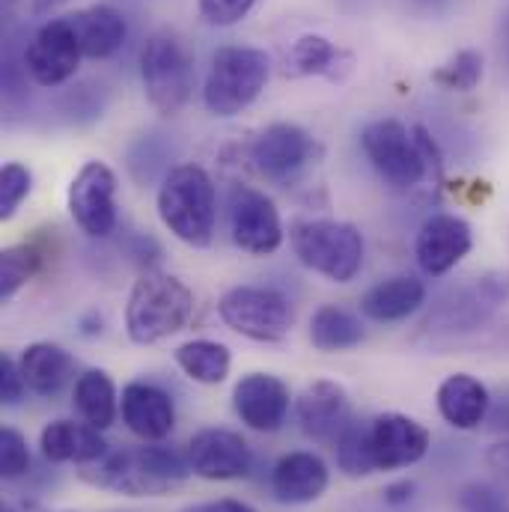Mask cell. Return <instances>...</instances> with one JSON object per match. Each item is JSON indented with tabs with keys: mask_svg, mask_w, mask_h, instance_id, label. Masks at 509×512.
Masks as SVG:
<instances>
[{
	"mask_svg": "<svg viewBox=\"0 0 509 512\" xmlns=\"http://www.w3.org/2000/svg\"><path fill=\"white\" fill-rule=\"evenodd\" d=\"M78 477L126 498H164L191 477V465L185 453L161 441H143V447L108 450L102 459L78 465Z\"/></svg>",
	"mask_w": 509,
	"mask_h": 512,
	"instance_id": "obj_1",
	"label": "cell"
},
{
	"mask_svg": "<svg viewBox=\"0 0 509 512\" xmlns=\"http://www.w3.org/2000/svg\"><path fill=\"white\" fill-rule=\"evenodd\" d=\"M194 319V292L161 268H143L128 292L126 331L131 343L155 346L188 328Z\"/></svg>",
	"mask_w": 509,
	"mask_h": 512,
	"instance_id": "obj_2",
	"label": "cell"
},
{
	"mask_svg": "<svg viewBox=\"0 0 509 512\" xmlns=\"http://www.w3.org/2000/svg\"><path fill=\"white\" fill-rule=\"evenodd\" d=\"M158 215L179 242L191 248H209L218 218L212 176L197 164H179L167 170L158 188Z\"/></svg>",
	"mask_w": 509,
	"mask_h": 512,
	"instance_id": "obj_3",
	"label": "cell"
},
{
	"mask_svg": "<svg viewBox=\"0 0 509 512\" xmlns=\"http://www.w3.org/2000/svg\"><path fill=\"white\" fill-rule=\"evenodd\" d=\"M292 251L298 262L334 283H352L364 268V236L355 224L310 218L295 221L289 230Z\"/></svg>",
	"mask_w": 509,
	"mask_h": 512,
	"instance_id": "obj_4",
	"label": "cell"
},
{
	"mask_svg": "<svg viewBox=\"0 0 509 512\" xmlns=\"http://www.w3.org/2000/svg\"><path fill=\"white\" fill-rule=\"evenodd\" d=\"M268 54L259 48L227 45L212 57V69L203 87V102L215 117H236L251 108L268 84Z\"/></svg>",
	"mask_w": 509,
	"mask_h": 512,
	"instance_id": "obj_5",
	"label": "cell"
},
{
	"mask_svg": "<svg viewBox=\"0 0 509 512\" xmlns=\"http://www.w3.org/2000/svg\"><path fill=\"white\" fill-rule=\"evenodd\" d=\"M140 78L149 105L164 117H176L194 90V63L185 42L170 30L152 33L140 54Z\"/></svg>",
	"mask_w": 509,
	"mask_h": 512,
	"instance_id": "obj_6",
	"label": "cell"
},
{
	"mask_svg": "<svg viewBox=\"0 0 509 512\" xmlns=\"http://www.w3.org/2000/svg\"><path fill=\"white\" fill-rule=\"evenodd\" d=\"M224 325L254 343H280L295 325V310L286 295L268 286H236L218 301Z\"/></svg>",
	"mask_w": 509,
	"mask_h": 512,
	"instance_id": "obj_7",
	"label": "cell"
},
{
	"mask_svg": "<svg viewBox=\"0 0 509 512\" xmlns=\"http://www.w3.org/2000/svg\"><path fill=\"white\" fill-rule=\"evenodd\" d=\"M361 146L373 170L393 191H411L426 179L429 161L414 137V131L402 126L399 120H379L364 128Z\"/></svg>",
	"mask_w": 509,
	"mask_h": 512,
	"instance_id": "obj_8",
	"label": "cell"
},
{
	"mask_svg": "<svg viewBox=\"0 0 509 512\" xmlns=\"http://www.w3.org/2000/svg\"><path fill=\"white\" fill-rule=\"evenodd\" d=\"M322 155V146L313 140L301 126L292 123H274L268 126L251 146L254 170L277 188H289L298 182Z\"/></svg>",
	"mask_w": 509,
	"mask_h": 512,
	"instance_id": "obj_9",
	"label": "cell"
},
{
	"mask_svg": "<svg viewBox=\"0 0 509 512\" xmlns=\"http://www.w3.org/2000/svg\"><path fill=\"white\" fill-rule=\"evenodd\" d=\"M81 42L69 18H51L45 21L24 48V75H30L39 87H60L66 84L78 66H81Z\"/></svg>",
	"mask_w": 509,
	"mask_h": 512,
	"instance_id": "obj_10",
	"label": "cell"
},
{
	"mask_svg": "<svg viewBox=\"0 0 509 512\" xmlns=\"http://www.w3.org/2000/svg\"><path fill=\"white\" fill-rule=\"evenodd\" d=\"M69 215L90 239H108L117 230V176L102 161H87L69 185Z\"/></svg>",
	"mask_w": 509,
	"mask_h": 512,
	"instance_id": "obj_11",
	"label": "cell"
},
{
	"mask_svg": "<svg viewBox=\"0 0 509 512\" xmlns=\"http://www.w3.org/2000/svg\"><path fill=\"white\" fill-rule=\"evenodd\" d=\"M230 233L236 248L251 256H271L283 245V221L277 206L256 188H230Z\"/></svg>",
	"mask_w": 509,
	"mask_h": 512,
	"instance_id": "obj_12",
	"label": "cell"
},
{
	"mask_svg": "<svg viewBox=\"0 0 509 512\" xmlns=\"http://www.w3.org/2000/svg\"><path fill=\"white\" fill-rule=\"evenodd\" d=\"M295 414L301 432L322 447H337V441L355 423L346 387L328 379H319L301 390V396L295 399Z\"/></svg>",
	"mask_w": 509,
	"mask_h": 512,
	"instance_id": "obj_13",
	"label": "cell"
},
{
	"mask_svg": "<svg viewBox=\"0 0 509 512\" xmlns=\"http://www.w3.org/2000/svg\"><path fill=\"white\" fill-rule=\"evenodd\" d=\"M185 459L194 477H203L212 483L242 480L251 474V465H254L248 441L230 429H200L188 441Z\"/></svg>",
	"mask_w": 509,
	"mask_h": 512,
	"instance_id": "obj_14",
	"label": "cell"
},
{
	"mask_svg": "<svg viewBox=\"0 0 509 512\" xmlns=\"http://www.w3.org/2000/svg\"><path fill=\"white\" fill-rule=\"evenodd\" d=\"M367 435H370V450H373L376 471L411 468L432 447L429 429L423 423H417L414 417L399 414V411H387V414L373 417L367 423Z\"/></svg>",
	"mask_w": 509,
	"mask_h": 512,
	"instance_id": "obj_15",
	"label": "cell"
},
{
	"mask_svg": "<svg viewBox=\"0 0 509 512\" xmlns=\"http://www.w3.org/2000/svg\"><path fill=\"white\" fill-rule=\"evenodd\" d=\"M509 301V271H486L468 286L453 289L438 301V310L432 316L435 325H444L450 331H471L480 322L489 319L492 310L504 307Z\"/></svg>",
	"mask_w": 509,
	"mask_h": 512,
	"instance_id": "obj_16",
	"label": "cell"
},
{
	"mask_svg": "<svg viewBox=\"0 0 509 512\" xmlns=\"http://www.w3.org/2000/svg\"><path fill=\"white\" fill-rule=\"evenodd\" d=\"M471 248H474V233H471L468 221H462L456 215L426 218L414 239L417 265L429 277H441V274L453 271L465 256L471 254Z\"/></svg>",
	"mask_w": 509,
	"mask_h": 512,
	"instance_id": "obj_17",
	"label": "cell"
},
{
	"mask_svg": "<svg viewBox=\"0 0 509 512\" xmlns=\"http://www.w3.org/2000/svg\"><path fill=\"white\" fill-rule=\"evenodd\" d=\"M233 408L256 432H277L289 414V387L271 373H248L233 387Z\"/></svg>",
	"mask_w": 509,
	"mask_h": 512,
	"instance_id": "obj_18",
	"label": "cell"
},
{
	"mask_svg": "<svg viewBox=\"0 0 509 512\" xmlns=\"http://www.w3.org/2000/svg\"><path fill=\"white\" fill-rule=\"evenodd\" d=\"M120 414L128 432L140 441H164L176 426L170 393L152 382H128L120 396Z\"/></svg>",
	"mask_w": 509,
	"mask_h": 512,
	"instance_id": "obj_19",
	"label": "cell"
},
{
	"mask_svg": "<svg viewBox=\"0 0 509 512\" xmlns=\"http://www.w3.org/2000/svg\"><path fill=\"white\" fill-rule=\"evenodd\" d=\"M328 465L307 450L286 453L271 468V492L280 504H313L328 492Z\"/></svg>",
	"mask_w": 509,
	"mask_h": 512,
	"instance_id": "obj_20",
	"label": "cell"
},
{
	"mask_svg": "<svg viewBox=\"0 0 509 512\" xmlns=\"http://www.w3.org/2000/svg\"><path fill=\"white\" fill-rule=\"evenodd\" d=\"M39 447H42V456L54 465H63V462L87 465L93 459H102L111 450V444L102 438V429L90 423H75V420H51L39 435Z\"/></svg>",
	"mask_w": 509,
	"mask_h": 512,
	"instance_id": "obj_21",
	"label": "cell"
},
{
	"mask_svg": "<svg viewBox=\"0 0 509 512\" xmlns=\"http://www.w3.org/2000/svg\"><path fill=\"white\" fill-rule=\"evenodd\" d=\"M438 411L441 417L459 429V432H471L477 429L486 414H489V405H492V396H489V387L468 376V373H453L447 376L444 382L438 384Z\"/></svg>",
	"mask_w": 509,
	"mask_h": 512,
	"instance_id": "obj_22",
	"label": "cell"
},
{
	"mask_svg": "<svg viewBox=\"0 0 509 512\" xmlns=\"http://www.w3.org/2000/svg\"><path fill=\"white\" fill-rule=\"evenodd\" d=\"M69 21H72V27L78 33L84 57H90V60L114 57L123 48L128 36L126 18L114 6H105V3L78 9L75 15H69Z\"/></svg>",
	"mask_w": 509,
	"mask_h": 512,
	"instance_id": "obj_23",
	"label": "cell"
},
{
	"mask_svg": "<svg viewBox=\"0 0 509 512\" xmlns=\"http://www.w3.org/2000/svg\"><path fill=\"white\" fill-rule=\"evenodd\" d=\"M426 304V286L423 280L411 274H396L376 283L361 298V313L373 322H402L414 316Z\"/></svg>",
	"mask_w": 509,
	"mask_h": 512,
	"instance_id": "obj_24",
	"label": "cell"
},
{
	"mask_svg": "<svg viewBox=\"0 0 509 512\" xmlns=\"http://www.w3.org/2000/svg\"><path fill=\"white\" fill-rule=\"evenodd\" d=\"M21 376L36 396H57L75 379V358L57 343H33L18 358Z\"/></svg>",
	"mask_w": 509,
	"mask_h": 512,
	"instance_id": "obj_25",
	"label": "cell"
},
{
	"mask_svg": "<svg viewBox=\"0 0 509 512\" xmlns=\"http://www.w3.org/2000/svg\"><path fill=\"white\" fill-rule=\"evenodd\" d=\"M364 325L355 313L337 307V304H322L313 319H310V343L319 352H349L364 343Z\"/></svg>",
	"mask_w": 509,
	"mask_h": 512,
	"instance_id": "obj_26",
	"label": "cell"
},
{
	"mask_svg": "<svg viewBox=\"0 0 509 512\" xmlns=\"http://www.w3.org/2000/svg\"><path fill=\"white\" fill-rule=\"evenodd\" d=\"M75 408H78L84 423L105 432L120 414V396H117L114 379L105 370H87L84 376H78V382H75Z\"/></svg>",
	"mask_w": 509,
	"mask_h": 512,
	"instance_id": "obj_27",
	"label": "cell"
},
{
	"mask_svg": "<svg viewBox=\"0 0 509 512\" xmlns=\"http://www.w3.org/2000/svg\"><path fill=\"white\" fill-rule=\"evenodd\" d=\"M179 370L197 384H221L230 376L233 355L218 340H188L176 349Z\"/></svg>",
	"mask_w": 509,
	"mask_h": 512,
	"instance_id": "obj_28",
	"label": "cell"
},
{
	"mask_svg": "<svg viewBox=\"0 0 509 512\" xmlns=\"http://www.w3.org/2000/svg\"><path fill=\"white\" fill-rule=\"evenodd\" d=\"M292 69L295 75H325V78H337V69L343 63H349V54H343L331 39L319 36V33H307L292 45Z\"/></svg>",
	"mask_w": 509,
	"mask_h": 512,
	"instance_id": "obj_29",
	"label": "cell"
},
{
	"mask_svg": "<svg viewBox=\"0 0 509 512\" xmlns=\"http://www.w3.org/2000/svg\"><path fill=\"white\" fill-rule=\"evenodd\" d=\"M42 248L33 242H21L12 245L0 254V298H12L30 277H36V271L42 268Z\"/></svg>",
	"mask_w": 509,
	"mask_h": 512,
	"instance_id": "obj_30",
	"label": "cell"
},
{
	"mask_svg": "<svg viewBox=\"0 0 509 512\" xmlns=\"http://www.w3.org/2000/svg\"><path fill=\"white\" fill-rule=\"evenodd\" d=\"M337 468L352 477V480H361V477H370L376 474V462H373V450H370V435H367V423H352L346 429V435L337 441Z\"/></svg>",
	"mask_w": 509,
	"mask_h": 512,
	"instance_id": "obj_31",
	"label": "cell"
},
{
	"mask_svg": "<svg viewBox=\"0 0 509 512\" xmlns=\"http://www.w3.org/2000/svg\"><path fill=\"white\" fill-rule=\"evenodd\" d=\"M432 81L441 90H450V93H471L483 81V54L474 51V48L459 51L441 69L432 72Z\"/></svg>",
	"mask_w": 509,
	"mask_h": 512,
	"instance_id": "obj_32",
	"label": "cell"
},
{
	"mask_svg": "<svg viewBox=\"0 0 509 512\" xmlns=\"http://www.w3.org/2000/svg\"><path fill=\"white\" fill-rule=\"evenodd\" d=\"M30 188H33V173L24 164H18V161L3 164V170H0V218L3 221H9L18 212V206L27 200Z\"/></svg>",
	"mask_w": 509,
	"mask_h": 512,
	"instance_id": "obj_33",
	"label": "cell"
},
{
	"mask_svg": "<svg viewBox=\"0 0 509 512\" xmlns=\"http://www.w3.org/2000/svg\"><path fill=\"white\" fill-rule=\"evenodd\" d=\"M30 471V447L27 438L12 429L3 426L0 429V477L3 480H18Z\"/></svg>",
	"mask_w": 509,
	"mask_h": 512,
	"instance_id": "obj_34",
	"label": "cell"
},
{
	"mask_svg": "<svg viewBox=\"0 0 509 512\" xmlns=\"http://www.w3.org/2000/svg\"><path fill=\"white\" fill-rule=\"evenodd\" d=\"M256 0H200V15L212 27H233L254 9Z\"/></svg>",
	"mask_w": 509,
	"mask_h": 512,
	"instance_id": "obj_35",
	"label": "cell"
},
{
	"mask_svg": "<svg viewBox=\"0 0 509 512\" xmlns=\"http://www.w3.org/2000/svg\"><path fill=\"white\" fill-rule=\"evenodd\" d=\"M459 507L465 512H509V501L489 486H468L459 495Z\"/></svg>",
	"mask_w": 509,
	"mask_h": 512,
	"instance_id": "obj_36",
	"label": "cell"
},
{
	"mask_svg": "<svg viewBox=\"0 0 509 512\" xmlns=\"http://www.w3.org/2000/svg\"><path fill=\"white\" fill-rule=\"evenodd\" d=\"M27 390L30 387L24 382V376H21V367L12 358L3 355L0 358V402L3 405H18Z\"/></svg>",
	"mask_w": 509,
	"mask_h": 512,
	"instance_id": "obj_37",
	"label": "cell"
},
{
	"mask_svg": "<svg viewBox=\"0 0 509 512\" xmlns=\"http://www.w3.org/2000/svg\"><path fill=\"white\" fill-rule=\"evenodd\" d=\"M384 504L387 507H402L414 498V483L411 480H399V483H390L382 492Z\"/></svg>",
	"mask_w": 509,
	"mask_h": 512,
	"instance_id": "obj_38",
	"label": "cell"
},
{
	"mask_svg": "<svg viewBox=\"0 0 509 512\" xmlns=\"http://www.w3.org/2000/svg\"><path fill=\"white\" fill-rule=\"evenodd\" d=\"M486 462H489V468H492L498 477H504L509 483V441L495 444V447L486 453Z\"/></svg>",
	"mask_w": 509,
	"mask_h": 512,
	"instance_id": "obj_39",
	"label": "cell"
},
{
	"mask_svg": "<svg viewBox=\"0 0 509 512\" xmlns=\"http://www.w3.org/2000/svg\"><path fill=\"white\" fill-rule=\"evenodd\" d=\"M188 512H259L245 501H236V498H221V501H209V504H197Z\"/></svg>",
	"mask_w": 509,
	"mask_h": 512,
	"instance_id": "obj_40",
	"label": "cell"
},
{
	"mask_svg": "<svg viewBox=\"0 0 509 512\" xmlns=\"http://www.w3.org/2000/svg\"><path fill=\"white\" fill-rule=\"evenodd\" d=\"M501 57H504V66L509 69V9L501 18Z\"/></svg>",
	"mask_w": 509,
	"mask_h": 512,
	"instance_id": "obj_41",
	"label": "cell"
},
{
	"mask_svg": "<svg viewBox=\"0 0 509 512\" xmlns=\"http://www.w3.org/2000/svg\"><path fill=\"white\" fill-rule=\"evenodd\" d=\"M66 0H33V12L36 15H45V12H51V9H57V6H63Z\"/></svg>",
	"mask_w": 509,
	"mask_h": 512,
	"instance_id": "obj_42",
	"label": "cell"
},
{
	"mask_svg": "<svg viewBox=\"0 0 509 512\" xmlns=\"http://www.w3.org/2000/svg\"><path fill=\"white\" fill-rule=\"evenodd\" d=\"M84 334H87V337L102 334V316H90V319H84Z\"/></svg>",
	"mask_w": 509,
	"mask_h": 512,
	"instance_id": "obj_43",
	"label": "cell"
},
{
	"mask_svg": "<svg viewBox=\"0 0 509 512\" xmlns=\"http://www.w3.org/2000/svg\"><path fill=\"white\" fill-rule=\"evenodd\" d=\"M414 6H420V9H441L444 3H450V0H411Z\"/></svg>",
	"mask_w": 509,
	"mask_h": 512,
	"instance_id": "obj_44",
	"label": "cell"
},
{
	"mask_svg": "<svg viewBox=\"0 0 509 512\" xmlns=\"http://www.w3.org/2000/svg\"><path fill=\"white\" fill-rule=\"evenodd\" d=\"M0 512H24V510H18V507H12V504H3V510Z\"/></svg>",
	"mask_w": 509,
	"mask_h": 512,
	"instance_id": "obj_45",
	"label": "cell"
}]
</instances>
